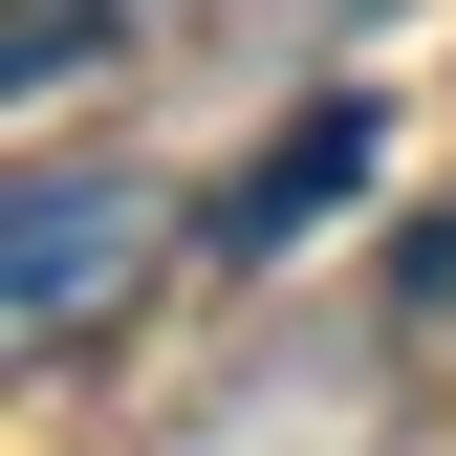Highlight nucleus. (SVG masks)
<instances>
[{
  "mask_svg": "<svg viewBox=\"0 0 456 456\" xmlns=\"http://www.w3.org/2000/svg\"><path fill=\"white\" fill-rule=\"evenodd\" d=\"M348 175H370V109H348V87H326V109H305V131H261V152H240V175H217V196H196V240H217V261H282V240H305V217H326V196H348Z\"/></svg>",
  "mask_w": 456,
  "mask_h": 456,
  "instance_id": "nucleus-2",
  "label": "nucleus"
},
{
  "mask_svg": "<svg viewBox=\"0 0 456 456\" xmlns=\"http://www.w3.org/2000/svg\"><path fill=\"white\" fill-rule=\"evenodd\" d=\"M152 240H175V217H152L131 175H87V152H44V175H22V261H0V305H22V348H87V326H109V305L152 282Z\"/></svg>",
  "mask_w": 456,
  "mask_h": 456,
  "instance_id": "nucleus-1",
  "label": "nucleus"
},
{
  "mask_svg": "<svg viewBox=\"0 0 456 456\" xmlns=\"http://www.w3.org/2000/svg\"><path fill=\"white\" fill-rule=\"evenodd\" d=\"M87 44H131V0H22V22H0V87H87Z\"/></svg>",
  "mask_w": 456,
  "mask_h": 456,
  "instance_id": "nucleus-3",
  "label": "nucleus"
}]
</instances>
